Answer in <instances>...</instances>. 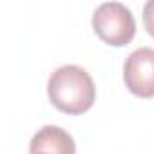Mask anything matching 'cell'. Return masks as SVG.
<instances>
[{"label": "cell", "instance_id": "cell-1", "mask_svg": "<svg viewBox=\"0 0 154 154\" xmlns=\"http://www.w3.org/2000/svg\"><path fill=\"white\" fill-rule=\"evenodd\" d=\"M51 103L65 114H84L96 100V87L91 74L80 65L58 67L47 82Z\"/></svg>", "mask_w": 154, "mask_h": 154}, {"label": "cell", "instance_id": "cell-2", "mask_svg": "<svg viewBox=\"0 0 154 154\" xmlns=\"http://www.w3.org/2000/svg\"><path fill=\"white\" fill-rule=\"evenodd\" d=\"M93 29L98 38L112 47L132 42L136 35V20L129 8L120 2L100 4L93 15Z\"/></svg>", "mask_w": 154, "mask_h": 154}, {"label": "cell", "instance_id": "cell-3", "mask_svg": "<svg viewBox=\"0 0 154 154\" xmlns=\"http://www.w3.org/2000/svg\"><path fill=\"white\" fill-rule=\"evenodd\" d=\"M127 89L140 98L154 96V49L140 47L129 54L123 65Z\"/></svg>", "mask_w": 154, "mask_h": 154}, {"label": "cell", "instance_id": "cell-4", "mask_svg": "<svg viewBox=\"0 0 154 154\" xmlns=\"http://www.w3.org/2000/svg\"><path fill=\"white\" fill-rule=\"evenodd\" d=\"M29 154H76L72 136L58 125H44L29 143Z\"/></svg>", "mask_w": 154, "mask_h": 154}]
</instances>
